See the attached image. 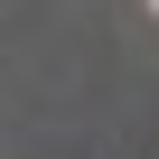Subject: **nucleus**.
Returning <instances> with one entry per match:
<instances>
[]
</instances>
